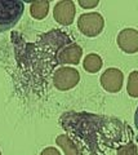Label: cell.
<instances>
[{
  "label": "cell",
  "instance_id": "cell-1",
  "mask_svg": "<svg viewBox=\"0 0 138 155\" xmlns=\"http://www.w3.org/2000/svg\"><path fill=\"white\" fill-rule=\"evenodd\" d=\"M59 125L80 155H117L120 147L132 141L129 127L111 116L69 111L61 115Z\"/></svg>",
  "mask_w": 138,
  "mask_h": 155
},
{
  "label": "cell",
  "instance_id": "cell-2",
  "mask_svg": "<svg viewBox=\"0 0 138 155\" xmlns=\"http://www.w3.org/2000/svg\"><path fill=\"white\" fill-rule=\"evenodd\" d=\"M23 11L25 4L21 0H0V34L16 26Z\"/></svg>",
  "mask_w": 138,
  "mask_h": 155
},
{
  "label": "cell",
  "instance_id": "cell-3",
  "mask_svg": "<svg viewBox=\"0 0 138 155\" xmlns=\"http://www.w3.org/2000/svg\"><path fill=\"white\" fill-rule=\"evenodd\" d=\"M79 31L88 38H94L102 32L104 27V19L99 13H84L78 19Z\"/></svg>",
  "mask_w": 138,
  "mask_h": 155
},
{
  "label": "cell",
  "instance_id": "cell-4",
  "mask_svg": "<svg viewBox=\"0 0 138 155\" xmlns=\"http://www.w3.org/2000/svg\"><path fill=\"white\" fill-rule=\"evenodd\" d=\"M80 74L74 67H59L53 75V84L58 91H69L79 83Z\"/></svg>",
  "mask_w": 138,
  "mask_h": 155
},
{
  "label": "cell",
  "instance_id": "cell-5",
  "mask_svg": "<svg viewBox=\"0 0 138 155\" xmlns=\"http://www.w3.org/2000/svg\"><path fill=\"white\" fill-rule=\"evenodd\" d=\"M123 81H124V75L120 70L115 69V67L107 69L101 75V85L104 91L110 92V93H116L120 91L123 87Z\"/></svg>",
  "mask_w": 138,
  "mask_h": 155
},
{
  "label": "cell",
  "instance_id": "cell-6",
  "mask_svg": "<svg viewBox=\"0 0 138 155\" xmlns=\"http://www.w3.org/2000/svg\"><path fill=\"white\" fill-rule=\"evenodd\" d=\"M75 4L74 2H58L56 4V7L53 9V16L54 19L59 25L62 26H70L74 22V17H75Z\"/></svg>",
  "mask_w": 138,
  "mask_h": 155
},
{
  "label": "cell",
  "instance_id": "cell-7",
  "mask_svg": "<svg viewBox=\"0 0 138 155\" xmlns=\"http://www.w3.org/2000/svg\"><path fill=\"white\" fill-rule=\"evenodd\" d=\"M117 45L125 53H137L138 52V31L134 28H124L117 35Z\"/></svg>",
  "mask_w": 138,
  "mask_h": 155
},
{
  "label": "cell",
  "instance_id": "cell-8",
  "mask_svg": "<svg viewBox=\"0 0 138 155\" xmlns=\"http://www.w3.org/2000/svg\"><path fill=\"white\" fill-rule=\"evenodd\" d=\"M83 56V48L75 44V43H71V44L63 47L62 49L58 51V61L61 64H71V65H78L80 62V58Z\"/></svg>",
  "mask_w": 138,
  "mask_h": 155
},
{
  "label": "cell",
  "instance_id": "cell-9",
  "mask_svg": "<svg viewBox=\"0 0 138 155\" xmlns=\"http://www.w3.org/2000/svg\"><path fill=\"white\" fill-rule=\"evenodd\" d=\"M56 143L65 151V155H80L78 146L67 134H59L56 140Z\"/></svg>",
  "mask_w": 138,
  "mask_h": 155
},
{
  "label": "cell",
  "instance_id": "cell-10",
  "mask_svg": "<svg viewBox=\"0 0 138 155\" xmlns=\"http://www.w3.org/2000/svg\"><path fill=\"white\" fill-rule=\"evenodd\" d=\"M102 65H103L102 58L98 54H96V53H90V54H88L83 61L84 70L90 72V74H96V72H98L101 70Z\"/></svg>",
  "mask_w": 138,
  "mask_h": 155
},
{
  "label": "cell",
  "instance_id": "cell-11",
  "mask_svg": "<svg viewBox=\"0 0 138 155\" xmlns=\"http://www.w3.org/2000/svg\"><path fill=\"white\" fill-rule=\"evenodd\" d=\"M49 11V2L45 0H39V2H32L30 7L31 17L35 19H43L47 17Z\"/></svg>",
  "mask_w": 138,
  "mask_h": 155
},
{
  "label": "cell",
  "instance_id": "cell-12",
  "mask_svg": "<svg viewBox=\"0 0 138 155\" xmlns=\"http://www.w3.org/2000/svg\"><path fill=\"white\" fill-rule=\"evenodd\" d=\"M128 94L130 97H138V71H132L128 78V84H127Z\"/></svg>",
  "mask_w": 138,
  "mask_h": 155
},
{
  "label": "cell",
  "instance_id": "cell-13",
  "mask_svg": "<svg viewBox=\"0 0 138 155\" xmlns=\"http://www.w3.org/2000/svg\"><path fill=\"white\" fill-rule=\"evenodd\" d=\"M117 155H138V150H137L136 143L133 141L128 142L123 147H120V150L117 151Z\"/></svg>",
  "mask_w": 138,
  "mask_h": 155
},
{
  "label": "cell",
  "instance_id": "cell-14",
  "mask_svg": "<svg viewBox=\"0 0 138 155\" xmlns=\"http://www.w3.org/2000/svg\"><path fill=\"white\" fill-rule=\"evenodd\" d=\"M40 155H61V153L56 147H45L40 153Z\"/></svg>",
  "mask_w": 138,
  "mask_h": 155
},
{
  "label": "cell",
  "instance_id": "cell-15",
  "mask_svg": "<svg viewBox=\"0 0 138 155\" xmlns=\"http://www.w3.org/2000/svg\"><path fill=\"white\" fill-rule=\"evenodd\" d=\"M79 4L83 8H94V7L98 5V2L97 0H94V2H85V0H80Z\"/></svg>",
  "mask_w": 138,
  "mask_h": 155
},
{
  "label": "cell",
  "instance_id": "cell-16",
  "mask_svg": "<svg viewBox=\"0 0 138 155\" xmlns=\"http://www.w3.org/2000/svg\"><path fill=\"white\" fill-rule=\"evenodd\" d=\"M134 125H136V129L138 130V107H137L136 114H134Z\"/></svg>",
  "mask_w": 138,
  "mask_h": 155
},
{
  "label": "cell",
  "instance_id": "cell-17",
  "mask_svg": "<svg viewBox=\"0 0 138 155\" xmlns=\"http://www.w3.org/2000/svg\"><path fill=\"white\" fill-rule=\"evenodd\" d=\"M0 155H2V151H0Z\"/></svg>",
  "mask_w": 138,
  "mask_h": 155
}]
</instances>
